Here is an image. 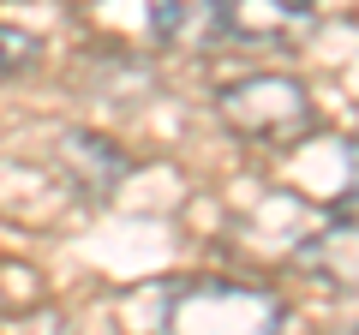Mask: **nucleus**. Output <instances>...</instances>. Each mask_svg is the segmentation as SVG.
Listing matches in <instances>:
<instances>
[{"label":"nucleus","mask_w":359,"mask_h":335,"mask_svg":"<svg viewBox=\"0 0 359 335\" xmlns=\"http://www.w3.org/2000/svg\"><path fill=\"white\" fill-rule=\"evenodd\" d=\"M216 114L228 132H240L252 144H299L311 132V90L287 72H252L222 84Z\"/></svg>","instance_id":"f257e3e1"},{"label":"nucleus","mask_w":359,"mask_h":335,"mask_svg":"<svg viewBox=\"0 0 359 335\" xmlns=\"http://www.w3.org/2000/svg\"><path fill=\"white\" fill-rule=\"evenodd\" d=\"M174 329H269L282 323V299L264 287H233V282H192L168 299Z\"/></svg>","instance_id":"f03ea898"},{"label":"nucleus","mask_w":359,"mask_h":335,"mask_svg":"<svg viewBox=\"0 0 359 335\" xmlns=\"http://www.w3.org/2000/svg\"><path fill=\"white\" fill-rule=\"evenodd\" d=\"M311 30V0H216V36L245 48H287Z\"/></svg>","instance_id":"7ed1b4c3"},{"label":"nucleus","mask_w":359,"mask_h":335,"mask_svg":"<svg viewBox=\"0 0 359 335\" xmlns=\"http://www.w3.org/2000/svg\"><path fill=\"white\" fill-rule=\"evenodd\" d=\"M60 156L78 168V180H84L90 192H114V186L126 180V168H132L120 150H108V144L90 138V132H66V138H60Z\"/></svg>","instance_id":"20e7f679"},{"label":"nucleus","mask_w":359,"mask_h":335,"mask_svg":"<svg viewBox=\"0 0 359 335\" xmlns=\"http://www.w3.org/2000/svg\"><path fill=\"white\" fill-rule=\"evenodd\" d=\"M299 264L306 270H323V282L335 287H353V221H335L330 233H318L311 245H299Z\"/></svg>","instance_id":"39448f33"},{"label":"nucleus","mask_w":359,"mask_h":335,"mask_svg":"<svg viewBox=\"0 0 359 335\" xmlns=\"http://www.w3.org/2000/svg\"><path fill=\"white\" fill-rule=\"evenodd\" d=\"M36 54H42V42L30 36V30L0 25V78H18L25 66H36Z\"/></svg>","instance_id":"423d86ee"}]
</instances>
